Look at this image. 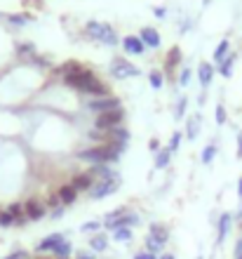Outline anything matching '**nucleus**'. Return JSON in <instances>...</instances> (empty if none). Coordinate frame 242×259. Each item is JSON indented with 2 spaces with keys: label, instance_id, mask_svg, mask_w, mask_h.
Returning <instances> with one entry per match:
<instances>
[{
  "label": "nucleus",
  "instance_id": "8fccbe9b",
  "mask_svg": "<svg viewBox=\"0 0 242 259\" xmlns=\"http://www.w3.org/2000/svg\"><path fill=\"white\" fill-rule=\"evenodd\" d=\"M237 158H242V132L237 135Z\"/></svg>",
  "mask_w": 242,
  "mask_h": 259
},
{
  "label": "nucleus",
  "instance_id": "e433bc0d",
  "mask_svg": "<svg viewBox=\"0 0 242 259\" xmlns=\"http://www.w3.org/2000/svg\"><path fill=\"white\" fill-rule=\"evenodd\" d=\"M188 82H190V68L183 66L181 71H179V85H181V88H186Z\"/></svg>",
  "mask_w": 242,
  "mask_h": 259
},
{
  "label": "nucleus",
  "instance_id": "13d9d810",
  "mask_svg": "<svg viewBox=\"0 0 242 259\" xmlns=\"http://www.w3.org/2000/svg\"><path fill=\"white\" fill-rule=\"evenodd\" d=\"M195 259H202V257H195Z\"/></svg>",
  "mask_w": 242,
  "mask_h": 259
},
{
  "label": "nucleus",
  "instance_id": "7c9ffc66",
  "mask_svg": "<svg viewBox=\"0 0 242 259\" xmlns=\"http://www.w3.org/2000/svg\"><path fill=\"white\" fill-rule=\"evenodd\" d=\"M143 243H146V252H151V254H160L162 247H165L162 243H158L153 236H146V238H143Z\"/></svg>",
  "mask_w": 242,
  "mask_h": 259
},
{
  "label": "nucleus",
  "instance_id": "a19ab883",
  "mask_svg": "<svg viewBox=\"0 0 242 259\" xmlns=\"http://www.w3.org/2000/svg\"><path fill=\"white\" fill-rule=\"evenodd\" d=\"M181 132H174V135H172V139H169V151H176L179 149V144H181Z\"/></svg>",
  "mask_w": 242,
  "mask_h": 259
},
{
  "label": "nucleus",
  "instance_id": "603ef678",
  "mask_svg": "<svg viewBox=\"0 0 242 259\" xmlns=\"http://www.w3.org/2000/svg\"><path fill=\"white\" fill-rule=\"evenodd\" d=\"M151 149H153V151H160V144H158V142L153 139V142H151Z\"/></svg>",
  "mask_w": 242,
  "mask_h": 259
},
{
  "label": "nucleus",
  "instance_id": "864d4df0",
  "mask_svg": "<svg viewBox=\"0 0 242 259\" xmlns=\"http://www.w3.org/2000/svg\"><path fill=\"white\" fill-rule=\"evenodd\" d=\"M237 196L242 198V179H240V182H237Z\"/></svg>",
  "mask_w": 242,
  "mask_h": 259
},
{
  "label": "nucleus",
  "instance_id": "f704fd0d",
  "mask_svg": "<svg viewBox=\"0 0 242 259\" xmlns=\"http://www.w3.org/2000/svg\"><path fill=\"white\" fill-rule=\"evenodd\" d=\"M17 55H21V57H28V59H31V57L35 55L33 42H19V45H17Z\"/></svg>",
  "mask_w": 242,
  "mask_h": 259
},
{
  "label": "nucleus",
  "instance_id": "4468645a",
  "mask_svg": "<svg viewBox=\"0 0 242 259\" xmlns=\"http://www.w3.org/2000/svg\"><path fill=\"white\" fill-rule=\"evenodd\" d=\"M82 68H85V66H82L80 62H73V59H71V62H64V64H61V66H57V68H54V75L64 80V78H68V75L80 73Z\"/></svg>",
  "mask_w": 242,
  "mask_h": 259
},
{
  "label": "nucleus",
  "instance_id": "72a5a7b5",
  "mask_svg": "<svg viewBox=\"0 0 242 259\" xmlns=\"http://www.w3.org/2000/svg\"><path fill=\"white\" fill-rule=\"evenodd\" d=\"M101 229V222H96V219H92V222H85V224L80 226L82 233H87V236H94V233H99Z\"/></svg>",
  "mask_w": 242,
  "mask_h": 259
},
{
  "label": "nucleus",
  "instance_id": "a18cd8bd",
  "mask_svg": "<svg viewBox=\"0 0 242 259\" xmlns=\"http://www.w3.org/2000/svg\"><path fill=\"white\" fill-rule=\"evenodd\" d=\"M75 259H96L94 252H87V250H78L75 252Z\"/></svg>",
  "mask_w": 242,
  "mask_h": 259
},
{
  "label": "nucleus",
  "instance_id": "39448f33",
  "mask_svg": "<svg viewBox=\"0 0 242 259\" xmlns=\"http://www.w3.org/2000/svg\"><path fill=\"white\" fill-rule=\"evenodd\" d=\"M122 120H125V109H113L108 111V113H99V116L94 118V127L96 130H113L118 127V125H122Z\"/></svg>",
  "mask_w": 242,
  "mask_h": 259
},
{
  "label": "nucleus",
  "instance_id": "9d476101",
  "mask_svg": "<svg viewBox=\"0 0 242 259\" xmlns=\"http://www.w3.org/2000/svg\"><path fill=\"white\" fill-rule=\"evenodd\" d=\"M66 240V236L61 231H54V233H50V236H45V238L38 243V247H35V252H40V254H45V252H54V247L59 245V243H64Z\"/></svg>",
  "mask_w": 242,
  "mask_h": 259
},
{
  "label": "nucleus",
  "instance_id": "c85d7f7f",
  "mask_svg": "<svg viewBox=\"0 0 242 259\" xmlns=\"http://www.w3.org/2000/svg\"><path fill=\"white\" fill-rule=\"evenodd\" d=\"M54 257H59V259H68L71 254H73V245L68 243V240H64V243H59V245L54 247Z\"/></svg>",
  "mask_w": 242,
  "mask_h": 259
},
{
  "label": "nucleus",
  "instance_id": "49530a36",
  "mask_svg": "<svg viewBox=\"0 0 242 259\" xmlns=\"http://www.w3.org/2000/svg\"><path fill=\"white\" fill-rule=\"evenodd\" d=\"M64 207H66V205H59V207H54V210H52V219H61V217H64Z\"/></svg>",
  "mask_w": 242,
  "mask_h": 259
},
{
  "label": "nucleus",
  "instance_id": "1a4fd4ad",
  "mask_svg": "<svg viewBox=\"0 0 242 259\" xmlns=\"http://www.w3.org/2000/svg\"><path fill=\"white\" fill-rule=\"evenodd\" d=\"M24 210H26L28 222H40V219L45 217V212H47V205H42L40 200H35V198H28L26 203H24Z\"/></svg>",
  "mask_w": 242,
  "mask_h": 259
},
{
  "label": "nucleus",
  "instance_id": "b1692460",
  "mask_svg": "<svg viewBox=\"0 0 242 259\" xmlns=\"http://www.w3.org/2000/svg\"><path fill=\"white\" fill-rule=\"evenodd\" d=\"M179 64H181V50L172 48L167 52V57H165V68H167V71H172V68H176Z\"/></svg>",
  "mask_w": 242,
  "mask_h": 259
},
{
  "label": "nucleus",
  "instance_id": "2f4dec72",
  "mask_svg": "<svg viewBox=\"0 0 242 259\" xmlns=\"http://www.w3.org/2000/svg\"><path fill=\"white\" fill-rule=\"evenodd\" d=\"M214 156H216V144H209V146H205V149H202L200 160H202L205 165H209L212 160H214Z\"/></svg>",
  "mask_w": 242,
  "mask_h": 259
},
{
  "label": "nucleus",
  "instance_id": "aec40b11",
  "mask_svg": "<svg viewBox=\"0 0 242 259\" xmlns=\"http://www.w3.org/2000/svg\"><path fill=\"white\" fill-rule=\"evenodd\" d=\"M148 236H153L158 243H162V245H165V243L169 240V229L165 224H151V231H148Z\"/></svg>",
  "mask_w": 242,
  "mask_h": 259
},
{
  "label": "nucleus",
  "instance_id": "09e8293b",
  "mask_svg": "<svg viewBox=\"0 0 242 259\" xmlns=\"http://www.w3.org/2000/svg\"><path fill=\"white\" fill-rule=\"evenodd\" d=\"M235 259H242V238L235 243Z\"/></svg>",
  "mask_w": 242,
  "mask_h": 259
},
{
  "label": "nucleus",
  "instance_id": "423d86ee",
  "mask_svg": "<svg viewBox=\"0 0 242 259\" xmlns=\"http://www.w3.org/2000/svg\"><path fill=\"white\" fill-rule=\"evenodd\" d=\"M122 104H120V99L118 97H99V99H89L87 102V109L89 111H94L96 116L99 113H108V111H113V109H120Z\"/></svg>",
  "mask_w": 242,
  "mask_h": 259
},
{
  "label": "nucleus",
  "instance_id": "6ab92c4d",
  "mask_svg": "<svg viewBox=\"0 0 242 259\" xmlns=\"http://www.w3.org/2000/svg\"><path fill=\"white\" fill-rule=\"evenodd\" d=\"M230 224H233V214L223 212L221 219H219V236H216V243H223V238H226L230 231Z\"/></svg>",
  "mask_w": 242,
  "mask_h": 259
},
{
  "label": "nucleus",
  "instance_id": "a211bd4d",
  "mask_svg": "<svg viewBox=\"0 0 242 259\" xmlns=\"http://www.w3.org/2000/svg\"><path fill=\"white\" fill-rule=\"evenodd\" d=\"M57 196H59V200H61V205H73L75 200H78V191H75L71 184H64L57 191Z\"/></svg>",
  "mask_w": 242,
  "mask_h": 259
},
{
  "label": "nucleus",
  "instance_id": "5701e85b",
  "mask_svg": "<svg viewBox=\"0 0 242 259\" xmlns=\"http://www.w3.org/2000/svg\"><path fill=\"white\" fill-rule=\"evenodd\" d=\"M106 247H108L106 233H94V236H89V250H94V252H104Z\"/></svg>",
  "mask_w": 242,
  "mask_h": 259
},
{
  "label": "nucleus",
  "instance_id": "dca6fc26",
  "mask_svg": "<svg viewBox=\"0 0 242 259\" xmlns=\"http://www.w3.org/2000/svg\"><path fill=\"white\" fill-rule=\"evenodd\" d=\"M198 80H200L202 88H209L212 80H214V66L207 62H202L200 66H198Z\"/></svg>",
  "mask_w": 242,
  "mask_h": 259
},
{
  "label": "nucleus",
  "instance_id": "c03bdc74",
  "mask_svg": "<svg viewBox=\"0 0 242 259\" xmlns=\"http://www.w3.org/2000/svg\"><path fill=\"white\" fill-rule=\"evenodd\" d=\"M5 259H28V252H26V250H17V252L7 254Z\"/></svg>",
  "mask_w": 242,
  "mask_h": 259
},
{
  "label": "nucleus",
  "instance_id": "f8f14e48",
  "mask_svg": "<svg viewBox=\"0 0 242 259\" xmlns=\"http://www.w3.org/2000/svg\"><path fill=\"white\" fill-rule=\"evenodd\" d=\"M122 50L127 52V55H143V50H146V45L141 42V38L139 35H127V38H122Z\"/></svg>",
  "mask_w": 242,
  "mask_h": 259
},
{
  "label": "nucleus",
  "instance_id": "f3484780",
  "mask_svg": "<svg viewBox=\"0 0 242 259\" xmlns=\"http://www.w3.org/2000/svg\"><path fill=\"white\" fill-rule=\"evenodd\" d=\"M7 212L14 217V226H24L28 222L26 210H24V203H12L10 207H7Z\"/></svg>",
  "mask_w": 242,
  "mask_h": 259
},
{
  "label": "nucleus",
  "instance_id": "a878e982",
  "mask_svg": "<svg viewBox=\"0 0 242 259\" xmlns=\"http://www.w3.org/2000/svg\"><path fill=\"white\" fill-rule=\"evenodd\" d=\"M169 160H172V151L169 149H160L158 153H155V167H158V170L167 167Z\"/></svg>",
  "mask_w": 242,
  "mask_h": 259
},
{
  "label": "nucleus",
  "instance_id": "473e14b6",
  "mask_svg": "<svg viewBox=\"0 0 242 259\" xmlns=\"http://www.w3.org/2000/svg\"><path fill=\"white\" fill-rule=\"evenodd\" d=\"M148 82H151L153 90H160L162 82H165V75H162L160 71H151V73H148Z\"/></svg>",
  "mask_w": 242,
  "mask_h": 259
},
{
  "label": "nucleus",
  "instance_id": "5fc2aeb1",
  "mask_svg": "<svg viewBox=\"0 0 242 259\" xmlns=\"http://www.w3.org/2000/svg\"><path fill=\"white\" fill-rule=\"evenodd\" d=\"M235 219H240V222H242V207H240V210L235 212Z\"/></svg>",
  "mask_w": 242,
  "mask_h": 259
},
{
  "label": "nucleus",
  "instance_id": "bb28decb",
  "mask_svg": "<svg viewBox=\"0 0 242 259\" xmlns=\"http://www.w3.org/2000/svg\"><path fill=\"white\" fill-rule=\"evenodd\" d=\"M228 55H230V42L228 40H221L219 45H216V50H214V62L221 64Z\"/></svg>",
  "mask_w": 242,
  "mask_h": 259
},
{
  "label": "nucleus",
  "instance_id": "58836bf2",
  "mask_svg": "<svg viewBox=\"0 0 242 259\" xmlns=\"http://www.w3.org/2000/svg\"><path fill=\"white\" fill-rule=\"evenodd\" d=\"M0 226H5V229H7V226H14V217L7 210L0 212Z\"/></svg>",
  "mask_w": 242,
  "mask_h": 259
},
{
  "label": "nucleus",
  "instance_id": "de8ad7c7",
  "mask_svg": "<svg viewBox=\"0 0 242 259\" xmlns=\"http://www.w3.org/2000/svg\"><path fill=\"white\" fill-rule=\"evenodd\" d=\"M134 259H160L158 254H151V252H136Z\"/></svg>",
  "mask_w": 242,
  "mask_h": 259
},
{
  "label": "nucleus",
  "instance_id": "ddd939ff",
  "mask_svg": "<svg viewBox=\"0 0 242 259\" xmlns=\"http://www.w3.org/2000/svg\"><path fill=\"white\" fill-rule=\"evenodd\" d=\"M139 38H141V42H143V45H146V48H151V50L160 48V42H162L160 33H158V31H155L153 26H146V28H141V33H139Z\"/></svg>",
  "mask_w": 242,
  "mask_h": 259
},
{
  "label": "nucleus",
  "instance_id": "412c9836",
  "mask_svg": "<svg viewBox=\"0 0 242 259\" xmlns=\"http://www.w3.org/2000/svg\"><path fill=\"white\" fill-rule=\"evenodd\" d=\"M87 95L96 97V99H99V97H111V88H108V85H106L104 80H99V78H96V80L92 82V85H89Z\"/></svg>",
  "mask_w": 242,
  "mask_h": 259
},
{
  "label": "nucleus",
  "instance_id": "3c124183",
  "mask_svg": "<svg viewBox=\"0 0 242 259\" xmlns=\"http://www.w3.org/2000/svg\"><path fill=\"white\" fill-rule=\"evenodd\" d=\"M155 17H165V10H162V7H155Z\"/></svg>",
  "mask_w": 242,
  "mask_h": 259
},
{
  "label": "nucleus",
  "instance_id": "cd10ccee",
  "mask_svg": "<svg viewBox=\"0 0 242 259\" xmlns=\"http://www.w3.org/2000/svg\"><path fill=\"white\" fill-rule=\"evenodd\" d=\"M233 66H235V55H228L221 64H219V73L230 78V75H233Z\"/></svg>",
  "mask_w": 242,
  "mask_h": 259
},
{
  "label": "nucleus",
  "instance_id": "6e6d98bb",
  "mask_svg": "<svg viewBox=\"0 0 242 259\" xmlns=\"http://www.w3.org/2000/svg\"><path fill=\"white\" fill-rule=\"evenodd\" d=\"M160 259H174V254H169V252H167V254H162Z\"/></svg>",
  "mask_w": 242,
  "mask_h": 259
},
{
  "label": "nucleus",
  "instance_id": "c756f323",
  "mask_svg": "<svg viewBox=\"0 0 242 259\" xmlns=\"http://www.w3.org/2000/svg\"><path fill=\"white\" fill-rule=\"evenodd\" d=\"M113 240H118V243H129V240H132V229H129V226L115 229V231H113Z\"/></svg>",
  "mask_w": 242,
  "mask_h": 259
},
{
  "label": "nucleus",
  "instance_id": "f03ea898",
  "mask_svg": "<svg viewBox=\"0 0 242 259\" xmlns=\"http://www.w3.org/2000/svg\"><path fill=\"white\" fill-rule=\"evenodd\" d=\"M85 33H87L89 38H94V40L108 45V48H115V45L120 42L115 28L111 26V24H101V21H89L87 26H85Z\"/></svg>",
  "mask_w": 242,
  "mask_h": 259
},
{
  "label": "nucleus",
  "instance_id": "7ed1b4c3",
  "mask_svg": "<svg viewBox=\"0 0 242 259\" xmlns=\"http://www.w3.org/2000/svg\"><path fill=\"white\" fill-rule=\"evenodd\" d=\"M96 80V75L89 71V68H82L80 73H75V75H68V78H64V85L71 90H78V92H82V95H87V90L89 85Z\"/></svg>",
  "mask_w": 242,
  "mask_h": 259
},
{
  "label": "nucleus",
  "instance_id": "2eb2a0df",
  "mask_svg": "<svg viewBox=\"0 0 242 259\" xmlns=\"http://www.w3.org/2000/svg\"><path fill=\"white\" fill-rule=\"evenodd\" d=\"M127 142H129V130L122 127V125L106 132V144H125L127 146Z\"/></svg>",
  "mask_w": 242,
  "mask_h": 259
},
{
  "label": "nucleus",
  "instance_id": "393cba45",
  "mask_svg": "<svg viewBox=\"0 0 242 259\" xmlns=\"http://www.w3.org/2000/svg\"><path fill=\"white\" fill-rule=\"evenodd\" d=\"M94 177H99V182L101 179H113V177H118V172L113 170V167H108V165H94Z\"/></svg>",
  "mask_w": 242,
  "mask_h": 259
},
{
  "label": "nucleus",
  "instance_id": "37998d69",
  "mask_svg": "<svg viewBox=\"0 0 242 259\" xmlns=\"http://www.w3.org/2000/svg\"><path fill=\"white\" fill-rule=\"evenodd\" d=\"M59 205H61L59 196H57V193H52V196L47 198V207H50V210H54V207H59Z\"/></svg>",
  "mask_w": 242,
  "mask_h": 259
},
{
  "label": "nucleus",
  "instance_id": "f257e3e1",
  "mask_svg": "<svg viewBox=\"0 0 242 259\" xmlns=\"http://www.w3.org/2000/svg\"><path fill=\"white\" fill-rule=\"evenodd\" d=\"M78 158L92 165H108V163H118L120 153L111 144H96V146H89V149H82L78 153Z\"/></svg>",
  "mask_w": 242,
  "mask_h": 259
},
{
  "label": "nucleus",
  "instance_id": "ea45409f",
  "mask_svg": "<svg viewBox=\"0 0 242 259\" xmlns=\"http://www.w3.org/2000/svg\"><path fill=\"white\" fill-rule=\"evenodd\" d=\"M216 125H223L226 123V109H223V104H216Z\"/></svg>",
  "mask_w": 242,
  "mask_h": 259
},
{
  "label": "nucleus",
  "instance_id": "4c0bfd02",
  "mask_svg": "<svg viewBox=\"0 0 242 259\" xmlns=\"http://www.w3.org/2000/svg\"><path fill=\"white\" fill-rule=\"evenodd\" d=\"M28 62L33 64V66H38V68H50V62L45 59V57H38V55H33Z\"/></svg>",
  "mask_w": 242,
  "mask_h": 259
},
{
  "label": "nucleus",
  "instance_id": "0eeeda50",
  "mask_svg": "<svg viewBox=\"0 0 242 259\" xmlns=\"http://www.w3.org/2000/svg\"><path fill=\"white\" fill-rule=\"evenodd\" d=\"M139 73H141V71H139L134 64L125 62V59H113V64H111V75L118 78V80H125L129 75H139Z\"/></svg>",
  "mask_w": 242,
  "mask_h": 259
},
{
  "label": "nucleus",
  "instance_id": "c9c22d12",
  "mask_svg": "<svg viewBox=\"0 0 242 259\" xmlns=\"http://www.w3.org/2000/svg\"><path fill=\"white\" fill-rule=\"evenodd\" d=\"M7 21H10V24H14V26H24V24H28V21H31V17H28V14H10V17H7Z\"/></svg>",
  "mask_w": 242,
  "mask_h": 259
},
{
  "label": "nucleus",
  "instance_id": "6e6552de",
  "mask_svg": "<svg viewBox=\"0 0 242 259\" xmlns=\"http://www.w3.org/2000/svg\"><path fill=\"white\" fill-rule=\"evenodd\" d=\"M96 177L94 172H80V175H73V179H71V186H73L78 193H85V191H92V186H94Z\"/></svg>",
  "mask_w": 242,
  "mask_h": 259
},
{
  "label": "nucleus",
  "instance_id": "4be33fe9",
  "mask_svg": "<svg viewBox=\"0 0 242 259\" xmlns=\"http://www.w3.org/2000/svg\"><path fill=\"white\" fill-rule=\"evenodd\" d=\"M200 123H202L200 113H195V116L188 118V123H186V137H188V139H198V135H200Z\"/></svg>",
  "mask_w": 242,
  "mask_h": 259
},
{
  "label": "nucleus",
  "instance_id": "9b49d317",
  "mask_svg": "<svg viewBox=\"0 0 242 259\" xmlns=\"http://www.w3.org/2000/svg\"><path fill=\"white\" fill-rule=\"evenodd\" d=\"M139 222H141L139 214H134V212L127 210L125 214H120L118 219H113V222H106V229L108 231H115V229H122V226H129V229H132V226H136Z\"/></svg>",
  "mask_w": 242,
  "mask_h": 259
},
{
  "label": "nucleus",
  "instance_id": "4d7b16f0",
  "mask_svg": "<svg viewBox=\"0 0 242 259\" xmlns=\"http://www.w3.org/2000/svg\"><path fill=\"white\" fill-rule=\"evenodd\" d=\"M240 231H242V222H240Z\"/></svg>",
  "mask_w": 242,
  "mask_h": 259
},
{
  "label": "nucleus",
  "instance_id": "79ce46f5",
  "mask_svg": "<svg viewBox=\"0 0 242 259\" xmlns=\"http://www.w3.org/2000/svg\"><path fill=\"white\" fill-rule=\"evenodd\" d=\"M186 104H188V102H186L183 97H181V99H179V102H176V118H183V111H186Z\"/></svg>",
  "mask_w": 242,
  "mask_h": 259
},
{
  "label": "nucleus",
  "instance_id": "20e7f679",
  "mask_svg": "<svg viewBox=\"0 0 242 259\" xmlns=\"http://www.w3.org/2000/svg\"><path fill=\"white\" fill-rule=\"evenodd\" d=\"M120 184H122L120 175H118V177H113V179H101L99 184L92 186V191H89V198H92V200H104V198L113 196V193L120 189Z\"/></svg>",
  "mask_w": 242,
  "mask_h": 259
}]
</instances>
